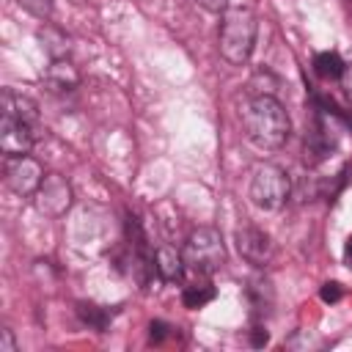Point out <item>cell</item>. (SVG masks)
<instances>
[{
  "label": "cell",
  "mask_w": 352,
  "mask_h": 352,
  "mask_svg": "<svg viewBox=\"0 0 352 352\" xmlns=\"http://www.w3.org/2000/svg\"><path fill=\"white\" fill-rule=\"evenodd\" d=\"M239 118L245 126V138L261 151H275L289 140V132H292L289 113L272 94L250 96L242 104Z\"/></svg>",
  "instance_id": "1"
},
{
  "label": "cell",
  "mask_w": 352,
  "mask_h": 352,
  "mask_svg": "<svg viewBox=\"0 0 352 352\" xmlns=\"http://www.w3.org/2000/svg\"><path fill=\"white\" fill-rule=\"evenodd\" d=\"M0 110V151L6 157L28 154L38 132V104L14 88H6Z\"/></svg>",
  "instance_id": "2"
},
{
  "label": "cell",
  "mask_w": 352,
  "mask_h": 352,
  "mask_svg": "<svg viewBox=\"0 0 352 352\" xmlns=\"http://www.w3.org/2000/svg\"><path fill=\"white\" fill-rule=\"evenodd\" d=\"M258 36V19L250 8H226L220 19L217 47L231 66H245L253 55Z\"/></svg>",
  "instance_id": "3"
},
{
  "label": "cell",
  "mask_w": 352,
  "mask_h": 352,
  "mask_svg": "<svg viewBox=\"0 0 352 352\" xmlns=\"http://www.w3.org/2000/svg\"><path fill=\"white\" fill-rule=\"evenodd\" d=\"M182 258H184L187 272H192L198 278L214 275L226 264V245H223L220 231L212 226L192 228L182 245Z\"/></svg>",
  "instance_id": "4"
},
{
  "label": "cell",
  "mask_w": 352,
  "mask_h": 352,
  "mask_svg": "<svg viewBox=\"0 0 352 352\" xmlns=\"http://www.w3.org/2000/svg\"><path fill=\"white\" fill-rule=\"evenodd\" d=\"M250 201L264 209V212H278L286 198H289V176L283 168L272 165V162H261L253 168L250 176V187H248Z\"/></svg>",
  "instance_id": "5"
},
{
  "label": "cell",
  "mask_w": 352,
  "mask_h": 352,
  "mask_svg": "<svg viewBox=\"0 0 352 352\" xmlns=\"http://www.w3.org/2000/svg\"><path fill=\"white\" fill-rule=\"evenodd\" d=\"M336 118L338 116L322 110L319 104L314 107V118H311V126H308V135H305V146H302V160H305L308 168H316L319 162H324L327 157L336 154L338 140H341Z\"/></svg>",
  "instance_id": "6"
},
{
  "label": "cell",
  "mask_w": 352,
  "mask_h": 352,
  "mask_svg": "<svg viewBox=\"0 0 352 352\" xmlns=\"http://www.w3.org/2000/svg\"><path fill=\"white\" fill-rule=\"evenodd\" d=\"M3 179L6 187L22 198L36 195V190L44 182V168L28 157V154H16V157H6V168H3Z\"/></svg>",
  "instance_id": "7"
},
{
  "label": "cell",
  "mask_w": 352,
  "mask_h": 352,
  "mask_svg": "<svg viewBox=\"0 0 352 352\" xmlns=\"http://www.w3.org/2000/svg\"><path fill=\"white\" fill-rule=\"evenodd\" d=\"M234 239H236L239 256H242L248 264H253V267H267V264L272 261V256H275V245H272L270 234L261 231V228L253 226V223H245L242 228H236Z\"/></svg>",
  "instance_id": "8"
},
{
  "label": "cell",
  "mask_w": 352,
  "mask_h": 352,
  "mask_svg": "<svg viewBox=\"0 0 352 352\" xmlns=\"http://www.w3.org/2000/svg\"><path fill=\"white\" fill-rule=\"evenodd\" d=\"M33 198H36L38 212H44L50 217H58L72 206V187H69V182L63 176L50 173V176H44V182L36 190Z\"/></svg>",
  "instance_id": "9"
},
{
  "label": "cell",
  "mask_w": 352,
  "mask_h": 352,
  "mask_svg": "<svg viewBox=\"0 0 352 352\" xmlns=\"http://www.w3.org/2000/svg\"><path fill=\"white\" fill-rule=\"evenodd\" d=\"M41 80H44V85L50 91L66 94V91H74L80 85V72H77V66L69 58H52L50 66L44 69Z\"/></svg>",
  "instance_id": "10"
},
{
  "label": "cell",
  "mask_w": 352,
  "mask_h": 352,
  "mask_svg": "<svg viewBox=\"0 0 352 352\" xmlns=\"http://www.w3.org/2000/svg\"><path fill=\"white\" fill-rule=\"evenodd\" d=\"M184 258L182 253H176V248L170 245H162L154 250V272L160 275V280L165 283H179L184 278Z\"/></svg>",
  "instance_id": "11"
},
{
  "label": "cell",
  "mask_w": 352,
  "mask_h": 352,
  "mask_svg": "<svg viewBox=\"0 0 352 352\" xmlns=\"http://www.w3.org/2000/svg\"><path fill=\"white\" fill-rule=\"evenodd\" d=\"M77 316H80V322L88 324L91 330L104 333L107 324L113 322L116 311H113V308H104V305H94V302H77Z\"/></svg>",
  "instance_id": "12"
},
{
  "label": "cell",
  "mask_w": 352,
  "mask_h": 352,
  "mask_svg": "<svg viewBox=\"0 0 352 352\" xmlns=\"http://www.w3.org/2000/svg\"><path fill=\"white\" fill-rule=\"evenodd\" d=\"M314 72L322 80H341L344 72H346V63H344V58L338 52L324 50V52H316L314 55Z\"/></svg>",
  "instance_id": "13"
},
{
  "label": "cell",
  "mask_w": 352,
  "mask_h": 352,
  "mask_svg": "<svg viewBox=\"0 0 352 352\" xmlns=\"http://www.w3.org/2000/svg\"><path fill=\"white\" fill-rule=\"evenodd\" d=\"M214 286L212 283H190V286H184V292H182V302H184V308H204L206 302H212L214 300Z\"/></svg>",
  "instance_id": "14"
},
{
  "label": "cell",
  "mask_w": 352,
  "mask_h": 352,
  "mask_svg": "<svg viewBox=\"0 0 352 352\" xmlns=\"http://www.w3.org/2000/svg\"><path fill=\"white\" fill-rule=\"evenodd\" d=\"M248 294H250V302H253V308H256V311H267V308L272 305V300H270V297L264 300V294H272V286H270V280H264V278L250 280Z\"/></svg>",
  "instance_id": "15"
},
{
  "label": "cell",
  "mask_w": 352,
  "mask_h": 352,
  "mask_svg": "<svg viewBox=\"0 0 352 352\" xmlns=\"http://www.w3.org/2000/svg\"><path fill=\"white\" fill-rule=\"evenodd\" d=\"M28 14H33L36 19H50L52 16V8H55V0H16Z\"/></svg>",
  "instance_id": "16"
},
{
  "label": "cell",
  "mask_w": 352,
  "mask_h": 352,
  "mask_svg": "<svg viewBox=\"0 0 352 352\" xmlns=\"http://www.w3.org/2000/svg\"><path fill=\"white\" fill-rule=\"evenodd\" d=\"M168 336H176V327H170L168 322H162V319H154L151 324H148V341L151 344H165V338Z\"/></svg>",
  "instance_id": "17"
},
{
  "label": "cell",
  "mask_w": 352,
  "mask_h": 352,
  "mask_svg": "<svg viewBox=\"0 0 352 352\" xmlns=\"http://www.w3.org/2000/svg\"><path fill=\"white\" fill-rule=\"evenodd\" d=\"M319 297H322L324 302H338V300L344 297V289H341V283L330 280V283H324V286L319 289Z\"/></svg>",
  "instance_id": "18"
},
{
  "label": "cell",
  "mask_w": 352,
  "mask_h": 352,
  "mask_svg": "<svg viewBox=\"0 0 352 352\" xmlns=\"http://www.w3.org/2000/svg\"><path fill=\"white\" fill-rule=\"evenodd\" d=\"M0 352H16V341H14V333L8 327L0 330Z\"/></svg>",
  "instance_id": "19"
},
{
  "label": "cell",
  "mask_w": 352,
  "mask_h": 352,
  "mask_svg": "<svg viewBox=\"0 0 352 352\" xmlns=\"http://www.w3.org/2000/svg\"><path fill=\"white\" fill-rule=\"evenodd\" d=\"M201 8H206V11H212V14H220V11H226L228 8V0H195Z\"/></svg>",
  "instance_id": "20"
},
{
  "label": "cell",
  "mask_w": 352,
  "mask_h": 352,
  "mask_svg": "<svg viewBox=\"0 0 352 352\" xmlns=\"http://www.w3.org/2000/svg\"><path fill=\"white\" fill-rule=\"evenodd\" d=\"M250 336H253V346H264V344H267V338H270V336H267V330H261V327H253V330H250Z\"/></svg>",
  "instance_id": "21"
},
{
  "label": "cell",
  "mask_w": 352,
  "mask_h": 352,
  "mask_svg": "<svg viewBox=\"0 0 352 352\" xmlns=\"http://www.w3.org/2000/svg\"><path fill=\"white\" fill-rule=\"evenodd\" d=\"M344 261L352 267V234L346 236V242H344Z\"/></svg>",
  "instance_id": "22"
},
{
  "label": "cell",
  "mask_w": 352,
  "mask_h": 352,
  "mask_svg": "<svg viewBox=\"0 0 352 352\" xmlns=\"http://www.w3.org/2000/svg\"><path fill=\"white\" fill-rule=\"evenodd\" d=\"M344 85H346V91H349V96H352V63H346V72H344Z\"/></svg>",
  "instance_id": "23"
}]
</instances>
